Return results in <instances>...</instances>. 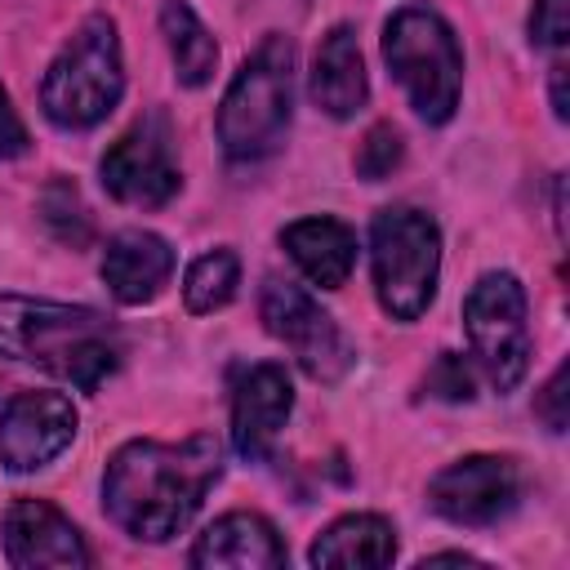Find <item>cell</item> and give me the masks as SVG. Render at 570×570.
Masks as SVG:
<instances>
[{
	"label": "cell",
	"instance_id": "obj_1",
	"mask_svg": "<svg viewBox=\"0 0 570 570\" xmlns=\"http://www.w3.org/2000/svg\"><path fill=\"white\" fill-rule=\"evenodd\" d=\"M223 476V441L191 432L187 441H129L102 472L107 517L142 543H165L200 512L209 485Z\"/></svg>",
	"mask_w": 570,
	"mask_h": 570
},
{
	"label": "cell",
	"instance_id": "obj_2",
	"mask_svg": "<svg viewBox=\"0 0 570 570\" xmlns=\"http://www.w3.org/2000/svg\"><path fill=\"white\" fill-rule=\"evenodd\" d=\"M0 356L40 365L80 392H98L120 370L125 343L116 321L94 307L0 294Z\"/></svg>",
	"mask_w": 570,
	"mask_h": 570
},
{
	"label": "cell",
	"instance_id": "obj_3",
	"mask_svg": "<svg viewBox=\"0 0 570 570\" xmlns=\"http://www.w3.org/2000/svg\"><path fill=\"white\" fill-rule=\"evenodd\" d=\"M294 116V45L289 36L272 31L258 40V49L240 62L236 80L223 94L218 107V142L227 160H263L281 151Z\"/></svg>",
	"mask_w": 570,
	"mask_h": 570
},
{
	"label": "cell",
	"instance_id": "obj_4",
	"mask_svg": "<svg viewBox=\"0 0 570 570\" xmlns=\"http://www.w3.org/2000/svg\"><path fill=\"white\" fill-rule=\"evenodd\" d=\"M125 94L120 36L107 13H89L45 71L40 107L58 129H94Z\"/></svg>",
	"mask_w": 570,
	"mask_h": 570
},
{
	"label": "cell",
	"instance_id": "obj_5",
	"mask_svg": "<svg viewBox=\"0 0 570 570\" xmlns=\"http://www.w3.org/2000/svg\"><path fill=\"white\" fill-rule=\"evenodd\" d=\"M383 58L401 89L410 94V107L428 125H445L459 107L463 89V49L450 31V22L428 4H405L383 27Z\"/></svg>",
	"mask_w": 570,
	"mask_h": 570
},
{
	"label": "cell",
	"instance_id": "obj_6",
	"mask_svg": "<svg viewBox=\"0 0 570 570\" xmlns=\"http://www.w3.org/2000/svg\"><path fill=\"white\" fill-rule=\"evenodd\" d=\"M374 294L392 321H419L436 298L441 232L432 214L414 205H387L370 223Z\"/></svg>",
	"mask_w": 570,
	"mask_h": 570
},
{
	"label": "cell",
	"instance_id": "obj_7",
	"mask_svg": "<svg viewBox=\"0 0 570 570\" xmlns=\"http://www.w3.org/2000/svg\"><path fill=\"white\" fill-rule=\"evenodd\" d=\"M463 334L494 392H512L530 365L525 289L512 272H485L463 298Z\"/></svg>",
	"mask_w": 570,
	"mask_h": 570
},
{
	"label": "cell",
	"instance_id": "obj_8",
	"mask_svg": "<svg viewBox=\"0 0 570 570\" xmlns=\"http://www.w3.org/2000/svg\"><path fill=\"white\" fill-rule=\"evenodd\" d=\"M258 312H263L267 334L289 347V356L303 365L307 379H316V383H338V379L356 365V352H352L347 334H343V330L334 325V316H330L312 294H303L298 285L272 276V281L263 285Z\"/></svg>",
	"mask_w": 570,
	"mask_h": 570
},
{
	"label": "cell",
	"instance_id": "obj_9",
	"mask_svg": "<svg viewBox=\"0 0 570 570\" xmlns=\"http://www.w3.org/2000/svg\"><path fill=\"white\" fill-rule=\"evenodd\" d=\"M102 187L107 196L138 205V209H156L169 205L183 187L178 160H174V129L165 111H147L138 116L107 151H102Z\"/></svg>",
	"mask_w": 570,
	"mask_h": 570
},
{
	"label": "cell",
	"instance_id": "obj_10",
	"mask_svg": "<svg viewBox=\"0 0 570 570\" xmlns=\"http://www.w3.org/2000/svg\"><path fill=\"white\" fill-rule=\"evenodd\" d=\"M521 499L517 463L503 454H468L428 481V503L454 525H494Z\"/></svg>",
	"mask_w": 570,
	"mask_h": 570
},
{
	"label": "cell",
	"instance_id": "obj_11",
	"mask_svg": "<svg viewBox=\"0 0 570 570\" xmlns=\"http://www.w3.org/2000/svg\"><path fill=\"white\" fill-rule=\"evenodd\" d=\"M76 405L62 392H18L0 414V468L36 472L76 436Z\"/></svg>",
	"mask_w": 570,
	"mask_h": 570
},
{
	"label": "cell",
	"instance_id": "obj_12",
	"mask_svg": "<svg viewBox=\"0 0 570 570\" xmlns=\"http://www.w3.org/2000/svg\"><path fill=\"white\" fill-rule=\"evenodd\" d=\"M4 557L18 570H80L94 561L71 517L45 499H13L4 508Z\"/></svg>",
	"mask_w": 570,
	"mask_h": 570
},
{
	"label": "cell",
	"instance_id": "obj_13",
	"mask_svg": "<svg viewBox=\"0 0 570 570\" xmlns=\"http://www.w3.org/2000/svg\"><path fill=\"white\" fill-rule=\"evenodd\" d=\"M289 410H294V387H289L285 365H276V361L249 365L232 392V445L249 463H263L272 454Z\"/></svg>",
	"mask_w": 570,
	"mask_h": 570
},
{
	"label": "cell",
	"instance_id": "obj_14",
	"mask_svg": "<svg viewBox=\"0 0 570 570\" xmlns=\"http://www.w3.org/2000/svg\"><path fill=\"white\" fill-rule=\"evenodd\" d=\"M169 276H174V249L156 232L129 227V232H116L102 249V285L125 307L151 303L169 285Z\"/></svg>",
	"mask_w": 570,
	"mask_h": 570
},
{
	"label": "cell",
	"instance_id": "obj_15",
	"mask_svg": "<svg viewBox=\"0 0 570 570\" xmlns=\"http://www.w3.org/2000/svg\"><path fill=\"white\" fill-rule=\"evenodd\" d=\"M191 566H200V570H281L285 543L267 517L227 512L196 539Z\"/></svg>",
	"mask_w": 570,
	"mask_h": 570
},
{
	"label": "cell",
	"instance_id": "obj_16",
	"mask_svg": "<svg viewBox=\"0 0 570 570\" xmlns=\"http://www.w3.org/2000/svg\"><path fill=\"white\" fill-rule=\"evenodd\" d=\"M365 62H361V45L352 27H330L316 45L312 58V102L334 116V120H352L365 107Z\"/></svg>",
	"mask_w": 570,
	"mask_h": 570
},
{
	"label": "cell",
	"instance_id": "obj_17",
	"mask_svg": "<svg viewBox=\"0 0 570 570\" xmlns=\"http://www.w3.org/2000/svg\"><path fill=\"white\" fill-rule=\"evenodd\" d=\"M281 245L289 249L298 272L321 289L347 285V276L356 267V232L347 223H338V218H325V214L281 227Z\"/></svg>",
	"mask_w": 570,
	"mask_h": 570
},
{
	"label": "cell",
	"instance_id": "obj_18",
	"mask_svg": "<svg viewBox=\"0 0 570 570\" xmlns=\"http://www.w3.org/2000/svg\"><path fill=\"white\" fill-rule=\"evenodd\" d=\"M312 566H338V570H379L392 566L396 557V530L379 512H352L338 517L316 543H312Z\"/></svg>",
	"mask_w": 570,
	"mask_h": 570
},
{
	"label": "cell",
	"instance_id": "obj_19",
	"mask_svg": "<svg viewBox=\"0 0 570 570\" xmlns=\"http://www.w3.org/2000/svg\"><path fill=\"white\" fill-rule=\"evenodd\" d=\"M160 31H165V45H169L178 85H187V89L209 85L214 62H218V45H214L209 27L196 18V9L183 4V0H169L160 9Z\"/></svg>",
	"mask_w": 570,
	"mask_h": 570
},
{
	"label": "cell",
	"instance_id": "obj_20",
	"mask_svg": "<svg viewBox=\"0 0 570 570\" xmlns=\"http://www.w3.org/2000/svg\"><path fill=\"white\" fill-rule=\"evenodd\" d=\"M236 285H240V258L232 249H209V254H200L187 267V276H183V303H187V312L205 316V312L227 307L232 294H236Z\"/></svg>",
	"mask_w": 570,
	"mask_h": 570
},
{
	"label": "cell",
	"instance_id": "obj_21",
	"mask_svg": "<svg viewBox=\"0 0 570 570\" xmlns=\"http://www.w3.org/2000/svg\"><path fill=\"white\" fill-rule=\"evenodd\" d=\"M40 218H45V227H49L62 245H71V249L89 245V236H94L89 209H85V200H80V191H76L71 178H53V183L40 191Z\"/></svg>",
	"mask_w": 570,
	"mask_h": 570
},
{
	"label": "cell",
	"instance_id": "obj_22",
	"mask_svg": "<svg viewBox=\"0 0 570 570\" xmlns=\"http://www.w3.org/2000/svg\"><path fill=\"white\" fill-rule=\"evenodd\" d=\"M401 156H405V142H401V134L392 129V125H374L365 138H361V147H356V174L365 178V183H379V178H387L396 165H401Z\"/></svg>",
	"mask_w": 570,
	"mask_h": 570
},
{
	"label": "cell",
	"instance_id": "obj_23",
	"mask_svg": "<svg viewBox=\"0 0 570 570\" xmlns=\"http://www.w3.org/2000/svg\"><path fill=\"white\" fill-rule=\"evenodd\" d=\"M423 387H428L432 396H441V401H472V370L463 365V356L441 352L436 365L428 370Z\"/></svg>",
	"mask_w": 570,
	"mask_h": 570
},
{
	"label": "cell",
	"instance_id": "obj_24",
	"mask_svg": "<svg viewBox=\"0 0 570 570\" xmlns=\"http://www.w3.org/2000/svg\"><path fill=\"white\" fill-rule=\"evenodd\" d=\"M530 40L539 49H561L570 40V0H534Z\"/></svg>",
	"mask_w": 570,
	"mask_h": 570
},
{
	"label": "cell",
	"instance_id": "obj_25",
	"mask_svg": "<svg viewBox=\"0 0 570 570\" xmlns=\"http://www.w3.org/2000/svg\"><path fill=\"white\" fill-rule=\"evenodd\" d=\"M534 414L552 428V432H566V365L552 370V379L543 383L539 401H534Z\"/></svg>",
	"mask_w": 570,
	"mask_h": 570
},
{
	"label": "cell",
	"instance_id": "obj_26",
	"mask_svg": "<svg viewBox=\"0 0 570 570\" xmlns=\"http://www.w3.org/2000/svg\"><path fill=\"white\" fill-rule=\"evenodd\" d=\"M27 125L18 120V111H13V102H9V94H4V85H0V160H13V156H22L27 151Z\"/></svg>",
	"mask_w": 570,
	"mask_h": 570
},
{
	"label": "cell",
	"instance_id": "obj_27",
	"mask_svg": "<svg viewBox=\"0 0 570 570\" xmlns=\"http://www.w3.org/2000/svg\"><path fill=\"white\" fill-rule=\"evenodd\" d=\"M552 111H557V120L570 116V107H566V67L561 62L552 67Z\"/></svg>",
	"mask_w": 570,
	"mask_h": 570
}]
</instances>
